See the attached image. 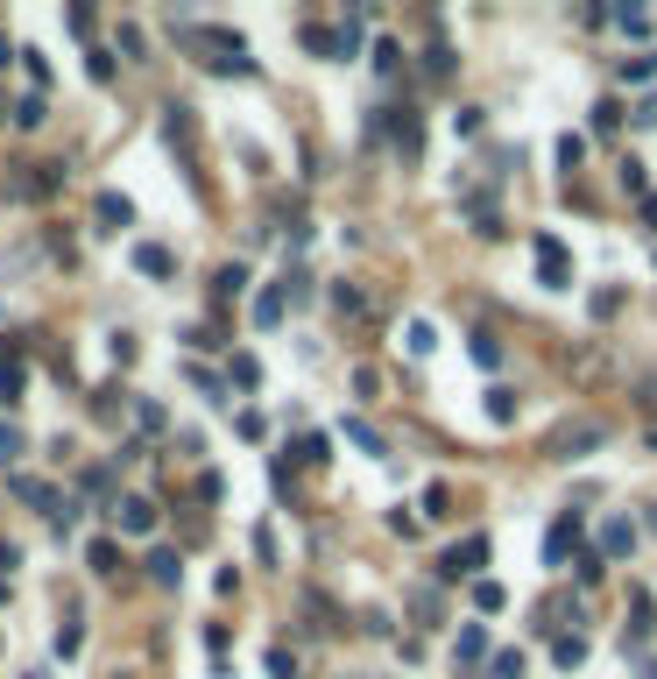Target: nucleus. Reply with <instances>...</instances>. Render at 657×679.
<instances>
[{
    "label": "nucleus",
    "instance_id": "nucleus-4",
    "mask_svg": "<svg viewBox=\"0 0 657 679\" xmlns=\"http://www.w3.org/2000/svg\"><path fill=\"white\" fill-rule=\"evenodd\" d=\"M537 270H545V283H552V291H566V276H573L566 241H537Z\"/></svg>",
    "mask_w": 657,
    "mask_h": 679
},
{
    "label": "nucleus",
    "instance_id": "nucleus-2",
    "mask_svg": "<svg viewBox=\"0 0 657 679\" xmlns=\"http://www.w3.org/2000/svg\"><path fill=\"white\" fill-rule=\"evenodd\" d=\"M481 559H488V538H460L446 552V559H439V573H446V580H467L473 567H481Z\"/></svg>",
    "mask_w": 657,
    "mask_h": 679
},
{
    "label": "nucleus",
    "instance_id": "nucleus-14",
    "mask_svg": "<svg viewBox=\"0 0 657 679\" xmlns=\"http://www.w3.org/2000/svg\"><path fill=\"white\" fill-rule=\"evenodd\" d=\"M290 461H325V432H312V439H297V446H290Z\"/></svg>",
    "mask_w": 657,
    "mask_h": 679
},
{
    "label": "nucleus",
    "instance_id": "nucleus-16",
    "mask_svg": "<svg viewBox=\"0 0 657 679\" xmlns=\"http://www.w3.org/2000/svg\"><path fill=\"white\" fill-rule=\"evenodd\" d=\"M552 658H558V665H579V658H587V644H579V637H558Z\"/></svg>",
    "mask_w": 657,
    "mask_h": 679
},
{
    "label": "nucleus",
    "instance_id": "nucleus-11",
    "mask_svg": "<svg viewBox=\"0 0 657 679\" xmlns=\"http://www.w3.org/2000/svg\"><path fill=\"white\" fill-rule=\"evenodd\" d=\"M100 219L106 227H128V198H121V191H100Z\"/></svg>",
    "mask_w": 657,
    "mask_h": 679
},
{
    "label": "nucleus",
    "instance_id": "nucleus-9",
    "mask_svg": "<svg viewBox=\"0 0 657 679\" xmlns=\"http://www.w3.org/2000/svg\"><path fill=\"white\" fill-rule=\"evenodd\" d=\"M149 573H156V588H177V580H185V559H177V552H149Z\"/></svg>",
    "mask_w": 657,
    "mask_h": 679
},
{
    "label": "nucleus",
    "instance_id": "nucleus-5",
    "mask_svg": "<svg viewBox=\"0 0 657 679\" xmlns=\"http://www.w3.org/2000/svg\"><path fill=\"white\" fill-rule=\"evenodd\" d=\"M452 658H460V673H473V665L488 658V623H467V630H460V644H452Z\"/></svg>",
    "mask_w": 657,
    "mask_h": 679
},
{
    "label": "nucleus",
    "instance_id": "nucleus-7",
    "mask_svg": "<svg viewBox=\"0 0 657 679\" xmlns=\"http://www.w3.org/2000/svg\"><path fill=\"white\" fill-rule=\"evenodd\" d=\"M573 545H579V516H558V524H552V538H545V567H558V559H566Z\"/></svg>",
    "mask_w": 657,
    "mask_h": 679
},
{
    "label": "nucleus",
    "instance_id": "nucleus-12",
    "mask_svg": "<svg viewBox=\"0 0 657 679\" xmlns=\"http://www.w3.org/2000/svg\"><path fill=\"white\" fill-rule=\"evenodd\" d=\"M15 461H22V432L0 418V467H15Z\"/></svg>",
    "mask_w": 657,
    "mask_h": 679
},
{
    "label": "nucleus",
    "instance_id": "nucleus-8",
    "mask_svg": "<svg viewBox=\"0 0 657 679\" xmlns=\"http://www.w3.org/2000/svg\"><path fill=\"white\" fill-rule=\"evenodd\" d=\"M431 347H439V326H431V319H410V326H403V354H418V361H424Z\"/></svg>",
    "mask_w": 657,
    "mask_h": 679
},
{
    "label": "nucleus",
    "instance_id": "nucleus-20",
    "mask_svg": "<svg viewBox=\"0 0 657 679\" xmlns=\"http://www.w3.org/2000/svg\"><path fill=\"white\" fill-rule=\"evenodd\" d=\"M28 679H43V673H28Z\"/></svg>",
    "mask_w": 657,
    "mask_h": 679
},
{
    "label": "nucleus",
    "instance_id": "nucleus-6",
    "mask_svg": "<svg viewBox=\"0 0 657 679\" xmlns=\"http://www.w3.org/2000/svg\"><path fill=\"white\" fill-rule=\"evenodd\" d=\"M121 531H128V538L156 531V503H149V495H128V503H121Z\"/></svg>",
    "mask_w": 657,
    "mask_h": 679
},
{
    "label": "nucleus",
    "instance_id": "nucleus-13",
    "mask_svg": "<svg viewBox=\"0 0 657 679\" xmlns=\"http://www.w3.org/2000/svg\"><path fill=\"white\" fill-rule=\"evenodd\" d=\"M488 418H495V425H509V418H516V397H509V389H488Z\"/></svg>",
    "mask_w": 657,
    "mask_h": 679
},
{
    "label": "nucleus",
    "instance_id": "nucleus-18",
    "mask_svg": "<svg viewBox=\"0 0 657 679\" xmlns=\"http://www.w3.org/2000/svg\"><path fill=\"white\" fill-rule=\"evenodd\" d=\"M255 319H262V326H276V319H283V298H276V291H269V298H255Z\"/></svg>",
    "mask_w": 657,
    "mask_h": 679
},
{
    "label": "nucleus",
    "instance_id": "nucleus-3",
    "mask_svg": "<svg viewBox=\"0 0 657 679\" xmlns=\"http://www.w3.org/2000/svg\"><path fill=\"white\" fill-rule=\"evenodd\" d=\"M636 552V524L630 516H608L601 524V559H630Z\"/></svg>",
    "mask_w": 657,
    "mask_h": 679
},
{
    "label": "nucleus",
    "instance_id": "nucleus-10",
    "mask_svg": "<svg viewBox=\"0 0 657 679\" xmlns=\"http://www.w3.org/2000/svg\"><path fill=\"white\" fill-rule=\"evenodd\" d=\"M134 270L142 276H170L177 262H170V248H134Z\"/></svg>",
    "mask_w": 657,
    "mask_h": 679
},
{
    "label": "nucleus",
    "instance_id": "nucleus-19",
    "mask_svg": "<svg viewBox=\"0 0 657 679\" xmlns=\"http://www.w3.org/2000/svg\"><path fill=\"white\" fill-rule=\"evenodd\" d=\"M7 57H15V50H7V36H0V64H7Z\"/></svg>",
    "mask_w": 657,
    "mask_h": 679
},
{
    "label": "nucleus",
    "instance_id": "nucleus-1",
    "mask_svg": "<svg viewBox=\"0 0 657 679\" xmlns=\"http://www.w3.org/2000/svg\"><path fill=\"white\" fill-rule=\"evenodd\" d=\"M601 446H608V425H601V418H566V425L545 439V453H552V461H587V453H601Z\"/></svg>",
    "mask_w": 657,
    "mask_h": 679
},
{
    "label": "nucleus",
    "instance_id": "nucleus-17",
    "mask_svg": "<svg viewBox=\"0 0 657 679\" xmlns=\"http://www.w3.org/2000/svg\"><path fill=\"white\" fill-rule=\"evenodd\" d=\"M495 679H524V652H495Z\"/></svg>",
    "mask_w": 657,
    "mask_h": 679
},
{
    "label": "nucleus",
    "instance_id": "nucleus-15",
    "mask_svg": "<svg viewBox=\"0 0 657 679\" xmlns=\"http://www.w3.org/2000/svg\"><path fill=\"white\" fill-rule=\"evenodd\" d=\"M346 439H354V446H361V453H382V439H375L368 425H361V418H346Z\"/></svg>",
    "mask_w": 657,
    "mask_h": 679
}]
</instances>
